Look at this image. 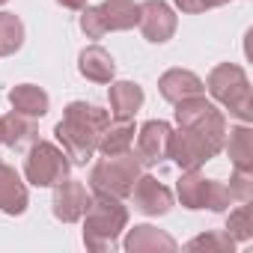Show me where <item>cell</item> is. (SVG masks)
<instances>
[{
	"instance_id": "cell-1",
	"label": "cell",
	"mask_w": 253,
	"mask_h": 253,
	"mask_svg": "<svg viewBox=\"0 0 253 253\" xmlns=\"http://www.w3.org/2000/svg\"><path fill=\"white\" fill-rule=\"evenodd\" d=\"M107 119H110V110H101L95 104H86V101L66 104L63 119L54 125V137L72 164H86L98 152V134Z\"/></svg>"
},
{
	"instance_id": "cell-2",
	"label": "cell",
	"mask_w": 253,
	"mask_h": 253,
	"mask_svg": "<svg viewBox=\"0 0 253 253\" xmlns=\"http://www.w3.org/2000/svg\"><path fill=\"white\" fill-rule=\"evenodd\" d=\"M81 220H84L86 250L104 253L119 244V235L128 226V206H122V200L110 197V194H92Z\"/></svg>"
},
{
	"instance_id": "cell-3",
	"label": "cell",
	"mask_w": 253,
	"mask_h": 253,
	"mask_svg": "<svg viewBox=\"0 0 253 253\" xmlns=\"http://www.w3.org/2000/svg\"><path fill=\"white\" fill-rule=\"evenodd\" d=\"M206 89L209 95L223 104L229 110V116H235L238 122H250L253 119V98H250V81L247 72L238 63H220L209 72L206 78Z\"/></svg>"
},
{
	"instance_id": "cell-4",
	"label": "cell",
	"mask_w": 253,
	"mask_h": 253,
	"mask_svg": "<svg viewBox=\"0 0 253 253\" xmlns=\"http://www.w3.org/2000/svg\"><path fill=\"white\" fill-rule=\"evenodd\" d=\"M140 173H143V164H140V158H137L134 149L119 152V155H104L89 170V191L125 200V197L131 194V188H134V182H137Z\"/></svg>"
},
{
	"instance_id": "cell-5",
	"label": "cell",
	"mask_w": 253,
	"mask_h": 253,
	"mask_svg": "<svg viewBox=\"0 0 253 253\" xmlns=\"http://www.w3.org/2000/svg\"><path fill=\"white\" fill-rule=\"evenodd\" d=\"M137 18H140V3H134V0H104L98 6L81 9V30L86 33V39H101L104 33L137 27Z\"/></svg>"
},
{
	"instance_id": "cell-6",
	"label": "cell",
	"mask_w": 253,
	"mask_h": 253,
	"mask_svg": "<svg viewBox=\"0 0 253 253\" xmlns=\"http://www.w3.org/2000/svg\"><path fill=\"white\" fill-rule=\"evenodd\" d=\"M176 197L185 209L191 211H200V209H209L214 214L220 211H229V206L235 203L229 188L217 179H206L200 170H182V179L176 182Z\"/></svg>"
},
{
	"instance_id": "cell-7",
	"label": "cell",
	"mask_w": 253,
	"mask_h": 253,
	"mask_svg": "<svg viewBox=\"0 0 253 253\" xmlns=\"http://www.w3.org/2000/svg\"><path fill=\"white\" fill-rule=\"evenodd\" d=\"M223 137L226 134H211V131H197V128H173L170 158L176 161L179 170H200L206 161H211L223 152Z\"/></svg>"
},
{
	"instance_id": "cell-8",
	"label": "cell",
	"mask_w": 253,
	"mask_h": 253,
	"mask_svg": "<svg viewBox=\"0 0 253 253\" xmlns=\"http://www.w3.org/2000/svg\"><path fill=\"white\" fill-rule=\"evenodd\" d=\"M69 170H72V161L57 143L51 140L30 143L27 158H24V179L33 188H54L57 182L69 176Z\"/></svg>"
},
{
	"instance_id": "cell-9",
	"label": "cell",
	"mask_w": 253,
	"mask_h": 253,
	"mask_svg": "<svg viewBox=\"0 0 253 253\" xmlns=\"http://www.w3.org/2000/svg\"><path fill=\"white\" fill-rule=\"evenodd\" d=\"M176 128H197L211 134H226V116L217 110L214 101L206 98V92L176 101Z\"/></svg>"
},
{
	"instance_id": "cell-10",
	"label": "cell",
	"mask_w": 253,
	"mask_h": 253,
	"mask_svg": "<svg viewBox=\"0 0 253 253\" xmlns=\"http://www.w3.org/2000/svg\"><path fill=\"white\" fill-rule=\"evenodd\" d=\"M137 158L143 167H158L170 161V143H173V125L164 119H149L137 128Z\"/></svg>"
},
{
	"instance_id": "cell-11",
	"label": "cell",
	"mask_w": 253,
	"mask_h": 253,
	"mask_svg": "<svg viewBox=\"0 0 253 253\" xmlns=\"http://www.w3.org/2000/svg\"><path fill=\"white\" fill-rule=\"evenodd\" d=\"M137 27H140V33L146 36V42L164 45V42L173 39V33H176V27H179V18H176L173 6L164 3V0H143V3H140Z\"/></svg>"
},
{
	"instance_id": "cell-12",
	"label": "cell",
	"mask_w": 253,
	"mask_h": 253,
	"mask_svg": "<svg viewBox=\"0 0 253 253\" xmlns=\"http://www.w3.org/2000/svg\"><path fill=\"white\" fill-rule=\"evenodd\" d=\"M128 197H131L134 209L140 214H146V217H161V214H167L173 209V191L164 182H158L155 176H149V173L137 176Z\"/></svg>"
},
{
	"instance_id": "cell-13",
	"label": "cell",
	"mask_w": 253,
	"mask_h": 253,
	"mask_svg": "<svg viewBox=\"0 0 253 253\" xmlns=\"http://www.w3.org/2000/svg\"><path fill=\"white\" fill-rule=\"evenodd\" d=\"M89 200H92V194L86 191V185L66 176L63 182L54 185V203H51L54 217L63 220V223H78V220L84 217Z\"/></svg>"
},
{
	"instance_id": "cell-14",
	"label": "cell",
	"mask_w": 253,
	"mask_h": 253,
	"mask_svg": "<svg viewBox=\"0 0 253 253\" xmlns=\"http://www.w3.org/2000/svg\"><path fill=\"white\" fill-rule=\"evenodd\" d=\"M36 140H39V125H36L33 116L18 113V110L0 116V143H3V146H9L15 152H24Z\"/></svg>"
},
{
	"instance_id": "cell-15",
	"label": "cell",
	"mask_w": 253,
	"mask_h": 253,
	"mask_svg": "<svg viewBox=\"0 0 253 253\" xmlns=\"http://www.w3.org/2000/svg\"><path fill=\"white\" fill-rule=\"evenodd\" d=\"M158 92H161L164 101L176 104L182 98H191V95L206 92V81L200 75H194L191 69H167L158 78Z\"/></svg>"
},
{
	"instance_id": "cell-16",
	"label": "cell",
	"mask_w": 253,
	"mask_h": 253,
	"mask_svg": "<svg viewBox=\"0 0 253 253\" xmlns=\"http://www.w3.org/2000/svg\"><path fill=\"white\" fill-rule=\"evenodd\" d=\"M30 206V194L18 170L6 161H0V211L3 214H24Z\"/></svg>"
},
{
	"instance_id": "cell-17",
	"label": "cell",
	"mask_w": 253,
	"mask_h": 253,
	"mask_svg": "<svg viewBox=\"0 0 253 253\" xmlns=\"http://www.w3.org/2000/svg\"><path fill=\"white\" fill-rule=\"evenodd\" d=\"M143 86L134 81H110L107 101H110V116L116 119H134V113L143 107Z\"/></svg>"
},
{
	"instance_id": "cell-18",
	"label": "cell",
	"mask_w": 253,
	"mask_h": 253,
	"mask_svg": "<svg viewBox=\"0 0 253 253\" xmlns=\"http://www.w3.org/2000/svg\"><path fill=\"white\" fill-rule=\"evenodd\" d=\"M122 247L128 250V253H155V250H176L179 244L164 229H158L152 223H137L134 229H128Z\"/></svg>"
},
{
	"instance_id": "cell-19",
	"label": "cell",
	"mask_w": 253,
	"mask_h": 253,
	"mask_svg": "<svg viewBox=\"0 0 253 253\" xmlns=\"http://www.w3.org/2000/svg\"><path fill=\"white\" fill-rule=\"evenodd\" d=\"M134 134H137L134 119H116V116H110V119L104 122L101 134H98V152H101V155L128 152V149L134 146Z\"/></svg>"
},
{
	"instance_id": "cell-20",
	"label": "cell",
	"mask_w": 253,
	"mask_h": 253,
	"mask_svg": "<svg viewBox=\"0 0 253 253\" xmlns=\"http://www.w3.org/2000/svg\"><path fill=\"white\" fill-rule=\"evenodd\" d=\"M78 72L92 84H110L116 75V63L101 45H86L78 54Z\"/></svg>"
},
{
	"instance_id": "cell-21",
	"label": "cell",
	"mask_w": 253,
	"mask_h": 253,
	"mask_svg": "<svg viewBox=\"0 0 253 253\" xmlns=\"http://www.w3.org/2000/svg\"><path fill=\"white\" fill-rule=\"evenodd\" d=\"M223 152L229 155V164H232V167H238V170H253V131H250L247 122L235 125V128H226Z\"/></svg>"
},
{
	"instance_id": "cell-22",
	"label": "cell",
	"mask_w": 253,
	"mask_h": 253,
	"mask_svg": "<svg viewBox=\"0 0 253 253\" xmlns=\"http://www.w3.org/2000/svg\"><path fill=\"white\" fill-rule=\"evenodd\" d=\"M9 104H12V110L27 113V116H33V119H42V116L51 110L48 92H45L42 86H36V84H15V86L9 89Z\"/></svg>"
},
{
	"instance_id": "cell-23",
	"label": "cell",
	"mask_w": 253,
	"mask_h": 253,
	"mask_svg": "<svg viewBox=\"0 0 253 253\" xmlns=\"http://www.w3.org/2000/svg\"><path fill=\"white\" fill-rule=\"evenodd\" d=\"M24 45V21L15 12H0V57H12Z\"/></svg>"
},
{
	"instance_id": "cell-24",
	"label": "cell",
	"mask_w": 253,
	"mask_h": 253,
	"mask_svg": "<svg viewBox=\"0 0 253 253\" xmlns=\"http://www.w3.org/2000/svg\"><path fill=\"white\" fill-rule=\"evenodd\" d=\"M226 235L235 244L253 238V209H250V203H241L238 209H232L226 214Z\"/></svg>"
},
{
	"instance_id": "cell-25",
	"label": "cell",
	"mask_w": 253,
	"mask_h": 253,
	"mask_svg": "<svg viewBox=\"0 0 253 253\" xmlns=\"http://www.w3.org/2000/svg\"><path fill=\"white\" fill-rule=\"evenodd\" d=\"M232 247H235V241L226 235V229L203 232V235H197L185 244V250H211V253H232Z\"/></svg>"
},
{
	"instance_id": "cell-26",
	"label": "cell",
	"mask_w": 253,
	"mask_h": 253,
	"mask_svg": "<svg viewBox=\"0 0 253 253\" xmlns=\"http://www.w3.org/2000/svg\"><path fill=\"white\" fill-rule=\"evenodd\" d=\"M229 194H232V200H238V203H250L253 200V170H238V167H232V176H229Z\"/></svg>"
},
{
	"instance_id": "cell-27",
	"label": "cell",
	"mask_w": 253,
	"mask_h": 253,
	"mask_svg": "<svg viewBox=\"0 0 253 253\" xmlns=\"http://www.w3.org/2000/svg\"><path fill=\"white\" fill-rule=\"evenodd\" d=\"M173 3H176V9L185 12V15H200V12H206L203 0H173Z\"/></svg>"
},
{
	"instance_id": "cell-28",
	"label": "cell",
	"mask_w": 253,
	"mask_h": 253,
	"mask_svg": "<svg viewBox=\"0 0 253 253\" xmlns=\"http://www.w3.org/2000/svg\"><path fill=\"white\" fill-rule=\"evenodd\" d=\"M57 3H60L63 9H72V12H81V9L86 6V0H57Z\"/></svg>"
},
{
	"instance_id": "cell-29",
	"label": "cell",
	"mask_w": 253,
	"mask_h": 253,
	"mask_svg": "<svg viewBox=\"0 0 253 253\" xmlns=\"http://www.w3.org/2000/svg\"><path fill=\"white\" fill-rule=\"evenodd\" d=\"M226 3H232V0H203L206 9H217V6H226Z\"/></svg>"
},
{
	"instance_id": "cell-30",
	"label": "cell",
	"mask_w": 253,
	"mask_h": 253,
	"mask_svg": "<svg viewBox=\"0 0 253 253\" xmlns=\"http://www.w3.org/2000/svg\"><path fill=\"white\" fill-rule=\"evenodd\" d=\"M3 3H6V0H0V6H3Z\"/></svg>"
}]
</instances>
